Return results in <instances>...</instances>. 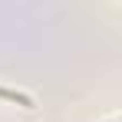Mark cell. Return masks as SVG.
<instances>
[{"instance_id": "6da1fadb", "label": "cell", "mask_w": 122, "mask_h": 122, "mask_svg": "<svg viewBox=\"0 0 122 122\" xmlns=\"http://www.w3.org/2000/svg\"><path fill=\"white\" fill-rule=\"evenodd\" d=\"M0 99L17 102V106H23V109H33V106H36V102H33V96H26V92H17V89H3V86H0Z\"/></svg>"}]
</instances>
